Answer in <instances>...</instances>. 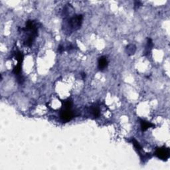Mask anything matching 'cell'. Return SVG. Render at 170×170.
Returning a JSON list of instances; mask_svg holds the SVG:
<instances>
[{
	"instance_id": "277c9868",
	"label": "cell",
	"mask_w": 170,
	"mask_h": 170,
	"mask_svg": "<svg viewBox=\"0 0 170 170\" xmlns=\"http://www.w3.org/2000/svg\"><path fill=\"white\" fill-rule=\"evenodd\" d=\"M60 117L65 122H68L75 117V114L71 108H64L60 112Z\"/></svg>"
},
{
	"instance_id": "6da1fadb",
	"label": "cell",
	"mask_w": 170,
	"mask_h": 170,
	"mask_svg": "<svg viewBox=\"0 0 170 170\" xmlns=\"http://www.w3.org/2000/svg\"><path fill=\"white\" fill-rule=\"evenodd\" d=\"M28 32V36L27 39L25 41L24 44L26 46H31L33 43L35 38L38 34V27L33 21L29 20L26 22L25 28L23 29Z\"/></svg>"
},
{
	"instance_id": "8992f818",
	"label": "cell",
	"mask_w": 170,
	"mask_h": 170,
	"mask_svg": "<svg viewBox=\"0 0 170 170\" xmlns=\"http://www.w3.org/2000/svg\"><path fill=\"white\" fill-rule=\"evenodd\" d=\"M140 126H141V129L142 131H146L147 129L152 127H155V125L151 123L150 122H147L145 120L140 119Z\"/></svg>"
},
{
	"instance_id": "9c48e42d",
	"label": "cell",
	"mask_w": 170,
	"mask_h": 170,
	"mask_svg": "<svg viewBox=\"0 0 170 170\" xmlns=\"http://www.w3.org/2000/svg\"><path fill=\"white\" fill-rule=\"evenodd\" d=\"M136 46L134 45H129L126 47L127 54L129 55H132L136 52Z\"/></svg>"
},
{
	"instance_id": "52a82bcc",
	"label": "cell",
	"mask_w": 170,
	"mask_h": 170,
	"mask_svg": "<svg viewBox=\"0 0 170 170\" xmlns=\"http://www.w3.org/2000/svg\"><path fill=\"white\" fill-rule=\"evenodd\" d=\"M153 44L152 42V40L150 39V38H148V39H147L146 49H145V51H144V54H148L149 53H150L151 50H152V48H153Z\"/></svg>"
},
{
	"instance_id": "3957f363",
	"label": "cell",
	"mask_w": 170,
	"mask_h": 170,
	"mask_svg": "<svg viewBox=\"0 0 170 170\" xmlns=\"http://www.w3.org/2000/svg\"><path fill=\"white\" fill-rule=\"evenodd\" d=\"M155 155L157 156L158 158L161 159V160L167 161L170 156L169 150L168 147H166L164 146L161 147H158V148H157L155 150Z\"/></svg>"
},
{
	"instance_id": "ba28073f",
	"label": "cell",
	"mask_w": 170,
	"mask_h": 170,
	"mask_svg": "<svg viewBox=\"0 0 170 170\" xmlns=\"http://www.w3.org/2000/svg\"><path fill=\"white\" fill-rule=\"evenodd\" d=\"M90 112L94 118H98L100 116V109L97 106H93L90 108Z\"/></svg>"
},
{
	"instance_id": "7a4b0ae2",
	"label": "cell",
	"mask_w": 170,
	"mask_h": 170,
	"mask_svg": "<svg viewBox=\"0 0 170 170\" xmlns=\"http://www.w3.org/2000/svg\"><path fill=\"white\" fill-rule=\"evenodd\" d=\"M83 17L82 15H76L73 17H70L69 21H68V25L70 27V29L73 31H76L81 28L83 23Z\"/></svg>"
},
{
	"instance_id": "30bf717a",
	"label": "cell",
	"mask_w": 170,
	"mask_h": 170,
	"mask_svg": "<svg viewBox=\"0 0 170 170\" xmlns=\"http://www.w3.org/2000/svg\"><path fill=\"white\" fill-rule=\"evenodd\" d=\"M131 142L132 143V144L134 146V147H135V148L136 149V150L138 151V152H140V151H142V147L140 146V144H139V142L136 140V139H134V138H131Z\"/></svg>"
},
{
	"instance_id": "5b68a950",
	"label": "cell",
	"mask_w": 170,
	"mask_h": 170,
	"mask_svg": "<svg viewBox=\"0 0 170 170\" xmlns=\"http://www.w3.org/2000/svg\"><path fill=\"white\" fill-rule=\"evenodd\" d=\"M108 63V59H107V57L102 56V57H100L99 59H98V68H99V70H102L104 69H105V68L107 67Z\"/></svg>"
},
{
	"instance_id": "8fae6325",
	"label": "cell",
	"mask_w": 170,
	"mask_h": 170,
	"mask_svg": "<svg viewBox=\"0 0 170 170\" xmlns=\"http://www.w3.org/2000/svg\"><path fill=\"white\" fill-rule=\"evenodd\" d=\"M58 51H59V53H62V52L64 51V47H63V46H62V45H60V46H59Z\"/></svg>"
}]
</instances>
